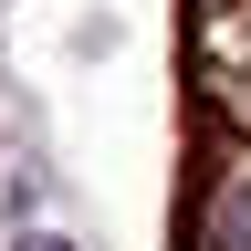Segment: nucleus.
I'll list each match as a JSON object with an SVG mask.
<instances>
[{"instance_id":"nucleus-2","label":"nucleus","mask_w":251,"mask_h":251,"mask_svg":"<svg viewBox=\"0 0 251 251\" xmlns=\"http://www.w3.org/2000/svg\"><path fill=\"white\" fill-rule=\"evenodd\" d=\"M21 251H63V241H21Z\"/></svg>"},{"instance_id":"nucleus-1","label":"nucleus","mask_w":251,"mask_h":251,"mask_svg":"<svg viewBox=\"0 0 251 251\" xmlns=\"http://www.w3.org/2000/svg\"><path fill=\"white\" fill-rule=\"evenodd\" d=\"M199 251H251V168H230L199 209Z\"/></svg>"}]
</instances>
